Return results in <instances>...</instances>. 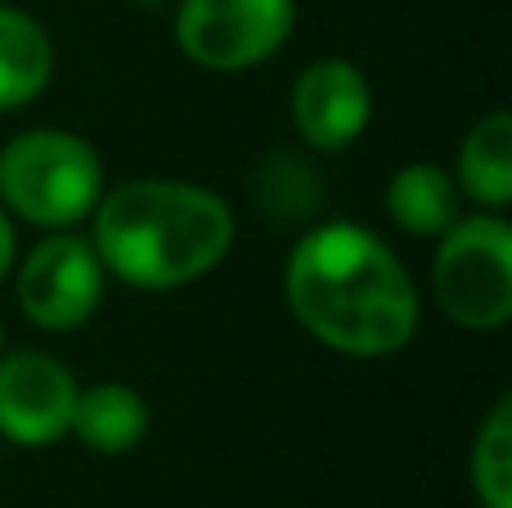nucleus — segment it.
<instances>
[{
  "instance_id": "f257e3e1",
  "label": "nucleus",
  "mask_w": 512,
  "mask_h": 508,
  "mask_svg": "<svg viewBox=\"0 0 512 508\" xmlns=\"http://www.w3.org/2000/svg\"><path fill=\"white\" fill-rule=\"evenodd\" d=\"M292 320L337 356L382 360L414 342L423 302L405 261L355 221L310 225L283 261Z\"/></svg>"
},
{
  "instance_id": "f03ea898",
  "label": "nucleus",
  "mask_w": 512,
  "mask_h": 508,
  "mask_svg": "<svg viewBox=\"0 0 512 508\" xmlns=\"http://www.w3.org/2000/svg\"><path fill=\"white\" fill-rule=\"evenodd\" d=\"M230 203L194 180L140 176L104 189L90 212V234L99 261L113 279L140 293H176L207 279L234 248Z\"/></svg>"
},
{
  "instance_id": "7ed1b4c3",
  "label": "nucleus",
  "mask_w": 512,
  "mask_h": 508,
  "mask_svg": "<svg viewBox=\"0 0 512 508\" xmlns=\"http://www.w3.org/2000/svg\"><path fill=\"white\" fill-rule=\"evenodd\" d=\"M95 144L63 126H32L0 144V203L36 230H77L104 198Z\"/></svg>"
},
{
  "instance_id": "20e7f679",
  "label": "nucleus",
  "mask_w": 512,
  "mask_h": 508,
  "mask_svg": "<svg viewBox=\"0 0 512 508\" xmlns=\"http://www.w3.org/2000/svg\"><path fill=\"white\" fill-rule=\"evenodd\" d=\"M432 297L454 329H504L512 315V225L504 212L459 216L436 239Z\"/></svg>"
},
{
  "instance_id": "39448f33",
  "label": "nucleus",
  "mask_w": 512,
  "mask_h": 508,
  "mask_svg": "<svg viewBox=\"0 0 512 508\" xmlns=\"http://www.w3.org/2000/svg\"><path fill=\"white\" fill-rule=\"evenodd\" d=\"M297 23V0H180L176 50L203 72H248L274 59Z\"/></svg>"
},
{
  "instance_id": "423d86ee",
  "label": "nucleus",
  "mask_w": 512,
  "mask_h": 508,
  "mask_svg": "<svg viewBox=\"0 0 512 508\" xmlns=\"http://www.w3.org/2000/svg\"><path fill=\"white\" fill-rule=\"evenodd\" d=\"M104 261L77 230H45L27 257L14 261L18 311L45 333H72L104 302Z\"/></svg>"
},
{
  "instance_id": "0eeeda50",
  "label": "nucleus",
  "mask_w": 512,
  "mask_h": 508,
  "mask_svg": "<svg viewBox=\"0 0 512 508\" xmlns=\"http://www.w3.org/2000/svg\"><path fill=\"white\" fill-rule=\"evenodd\" d=\"M77 378L50 351H5L0 356V437L23 450L59 446L72 432Z\"/></svg>"
},
{
  "instance_id": "6e6552de",
  "label": "nucleus",
  "mask_w": 512,
  "mask_h": 508,
  "mask_svg": "<svg viewBox=\"0 0 512 508\" xmlns=\"http://www.w3.org/2000/svg\"><path fill=\"white\" fill-rule=\"evenodd\" d=\"M288 113L297 135L310 149L342 153L373 122V86L360 63L342 59V54H324V59L306 63L297 72L288 95Z\"/></svg>"
},
{
  "instance_id": "1a4fd4ad",
  "label": "nucleus",
  "mask_w": 512,
  "mask_h": 508,
  "mask_svg": "<svg viewBox=\"0 0 512 508\" xmlns=\"http://www.w3.org/2000/svg\"><path fill=\"white\" fill-rule=\"evenodd\" d=\"M382 207L396 221V230L414 239H441L463 216V194L450 171L436 162H405L400 171H391Z\"/></svg>"
},
{
  "instance_id": "9d476101",
  "label": "nucleus",
  "mask_w": 512,
  "mask_h": 508,
  "mask_svg": "<svg viewBox=\"0 0 512 508\" xmlns=\"http://www.w3.org/2000/svg\"><path fill=\"white\" fill-rule=\"evenodd\" d=\"M54 77V41L36 14L0 5V113L27 108Z\"/></svg>"
},
{
  "instance_id": "9b49d317",
  "label": "nucleus",
  "mask_w": 512,
  "mask_h": 508,
  "mask_svg": "<svg viewBox=\"0 0 512 508\" xmlns=\"http://www.w3.org/2000/svg\"><path fill=\"white\" fill-rule=\"evenodd\" d=\"M450 176L459 194L472 198L481 212H504L512 203V117L504 108L486 113L463 135Z\"/></svg>"
},
{
  "instance_id": "f8f14e48",
  "label": "nucleus",
  "mask_w": 512,
  "mask_h": 508,
  "mask_svg": "<svg viewBox=\"0 0 512 508\" xmlns=\"http://www.w3.org/2000/svg\"><path fill=\"white\" fill-rule=\"evenodd\" d=\"M68 437H77L95 455H126L149 437V401L131 383L81 387Z\"/></svg>"
},
{
  "instance_id": "ddd939ff",
  "label": "nucleus",
  "mask_w": 512,
  "mask_h": 508,
  "mask_svg": "<svg viewBox=\"0 0 512 508\" xmlns=\"http://www.w3.org/2000/svg\"><path fill=\"white\" fill-rule=\"evenodd\" d=\"M472 491L481 508H512V396L490 405L472 441Z\"/></svg>"
},
{
  "instance_id": "4468645a",
  "label": "nucleus",
  "mask_w": 512,
  "mask_h": 508,
  "mask_svg": "<svg viewBox=\"0 0 512 508\" xmlns=\"http://www.w3.org/2000/svg\"><path fill=\"white\" fill-rule=\"evenodd\" d=\"M14 261H18V234H14V221H9L5 203H0V279L14 270Z\"/></svg>"
},
{
  "instance_id": "2eb2a0df",
  "label": "nucleus",
  "mask_w": 512,
  "mask_h": 508,
  "mask_svg": "<svg viewBox=\"0 0 512 508\" xmlns=\"http://www.w3.org/2000/svg\"><path fill=\"white\" fill-rule=\"evenodd\" d=\"M135 9H162V5H171V0H131Z\"/></svg>"
},
{
  "instance_id": "dca6fc26",
  "label": "nucleus",
  "mask_w": 512,
  "mask_h": 508,
  "mask_svg": "<svg viewBox=\"0 0 512 508\" xmlns=\"http://www.w3.org/2000/svg\"><path fill=\"white\" fill-rule=\"evenodd\" d=\"M0 356H5V324H0Z\"/></svg>"
}]
</instances>
